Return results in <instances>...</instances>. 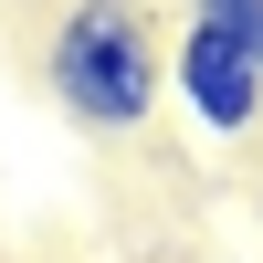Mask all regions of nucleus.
<instances>
[{
    "label": "nucleus",
    "instance_id": "nucleus-1",
    "mask_svg": "<svg viewBox=\"0 0 263 263\" xmlns=\"http://www.w3.org/2000/svg\"><path fill=\"white\" fill-rule=\"evenodd\" d=\"M42 95L84 137H137L168 105V42L137 0H63L42 32Z\"/></svg>",
    "mask_w": 263,
    "mask_h": 263
},
{
    "label": "nucleus",
    "instance_id": "nucleus-2",
    "mask_svg": "<svg viewBox=\"0 0 263 263\" xmlns=\"http://www.w3.org/2000/svg\"><path fill=\"white\" fill-rule=\"evenodd\" d=\"M168 95H179V116L200 126V137H221V147L263 137V63L232 53L221 32H200V21H179V42H168Z\"/></svg>",
    "mask_w": 263,
    "mask_h": 263
},
{
    "label": "nucleus",
    "instance_id": "nucleus-3",
    "mask_svg": "<svg viewBox=\"0 0 263 263\" xmlns=\"http://www.w3.org/2000/svg\"><path fill=\"white\" fill-rule=\"evenodd\" d=\"M137 11H147V0H137Z\"/></svg>",
    "mask_w": 263,
    "mask_h": 263
}]
</instances>
